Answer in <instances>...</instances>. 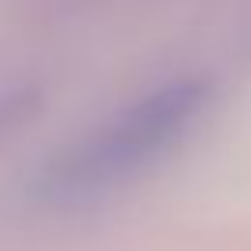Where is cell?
Here are the masks:
<instances>
[{
    "instance_id": "cell-1",
    "label": "cell",
    "mask_w": 251,
    "mask_h": 251,
    "mask_svg": "<svg viewBox=\"0 0 251 251\" xmlns=\"http://www.w3.org/2000/svg\"><path fill=\"white\" fill-rule=\"evenodd\" d=\"M203 89L192 81L163 89V93L141 100L133 111H126L118 122L85 141L78 151L63 159L52 170L55 196H93L118 185L122 177L144 170L174 137L185 129V122L196 115Z\"/></svg>"
}]
</instances>
